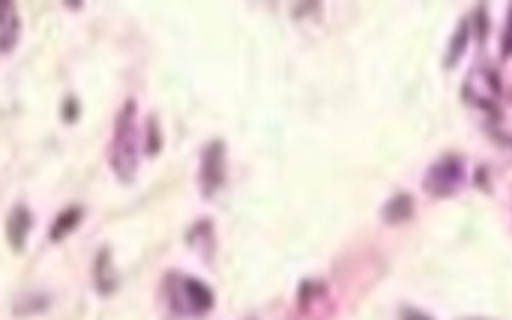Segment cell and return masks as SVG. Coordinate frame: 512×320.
<instances>
[{
  "label": "cell",
  "instance_id": "4",
  "mask_svg": "<svg viewBox=\"0 0 512 320\" xmlns=\"http://www.w3.org/2000/svg\"><path fill=\"white\" fill-rule=\"evenodd\" d=\"M225 183V144H207L204 156H201V192L204 198H213Z\"/></svg>",
  "mask_w": 512,
  "mask_h": 320
},
{
  "label": "cell",
  "instance_id": "5",
  "mask_svg": "<svg viewBox=\"0 0 512 320\" xmlns=\"http://www.w3.org/2000/svg\"><path fill=\"white\" fill-rule=\"evenodd\" d=\"M180 285H183L186 300H189L186 312H192V315H207V312L213 309V291H210L204 282H198V279H183Z\"/></svg>",
  "mask_w": 512,
  "mask_h": 320
},
{
  "label": "cell",
  "instance_id": "1",
  "mask_svg": "<svg viewBox=\"0 0 512 320\" xmlns=\"http://www.w3.org/2000/svg\"><path fill=\"white\" fill-rule=\"evenodd\" d=\"M135 165H138V123H135V102L129 99L123 105V111L117 114L114 144H111V168L123 180H132Z\"/></svg>",
  "mask_w": 512,
  "mask_h": 320
},
{
  "label": "cell",
  "instance_id": "7",
  "mask_svg": "<svg viewBox=\"0 0 512 320\" xmlns=\"http://www.w3.org/2000/svg\"><path fill=\"white\" fill-rule=\"evenodd\" d=\"M411 216H414V201H411V195H396V198H390L387 207H384V222H387V225H402V222H408Z\"/></svg>",
  "mask_w": 512,
  "mask_h": 320
},
{
  "label": "cell",
  "instance_id": "8",
  "mask_svg": "<svg viewBox=\"0 0 512 320\" xmlns=\"http://www.w3.org/2000/svg\"><path fill=\"white\" fill-rule=\"evenodd\" d=\"M78 219H81V207H69V210H63L60 213V219L54 222V228H51V240L54 243H60L75 225H78Z\"/></svg>",
  "mask_w": 512,
  "mask_h": 320
},
{
  "label": "cell",
  "instance_id": "6",
  "mask_svg": "<svg viewBox=\"0 0 512 320\" xmlns=\"http://www.w3.org/2000/svg\"><path fill=\"white\" fill-rule=\"evenodd\" d=\"M27 231H30V213H27V207L18 204V207L9 213V225H6L9 246H12V249H21L24 240H27Z\"/></svg>",
  "mask_w": 512,
  "mask_h": 320
},
{
  "label": "cell",
  "instance_id": "11",
  "mask_svg": "<svg viewBox=\"0 0 512 320\" xmlns=\"http://www.w3.org/2000/svg\"><path fill=\"white\" fill-rule=\"evenodd\" d=\"M402 320H435L432 315H426V312H417V309H408L405 315H402Z\"/></svg>",
  "mask_w": 512,
  "mask_h": 320
},
{
  "label": "cell",
  "instance_id": "2",
  "mask_svg": "<svg viewBox=\"0 0 512 320\" xmlns=\"http://www.w3.org/2000/svg\"><path fill=\"white\" fill-rule=\"evenodd\" d=\"M501 93H504V81H501V72L492 66H474L462 84V99L483 111L495 108L501 102Z\"/></svg>",
  "mask_w": 512,
  "mask_h": 320
},
{
  "label": "cell",
  "instance_id": "9",
  "mask_svg": "<svg viewBox=\"0 0 512 320\" xmlns=\"http://www.w3.org/2000/svg\"><path fill=\"white\" fill-rule=\"evenodd\" d=\"M0 27L6 30V48H12V42H15V30H18L15 6H12V3H0Z\"/></svg>",
  "mask_w": 512,
  "mask_h": 320
},
{
  "label": "cell",
  "instance_id": "3",
  "mask_svg": "<svg viewBox=\"0 0 512 320\" xmlns=\"http://www.w3.org/2000/svg\"><path fill=\"white\" fill-rule=\"evenodd\" d=\"M465 183V162L459 156H444L438 159L429 174H426V192L435 195V198H444V195H453L459 186Z\"/></svg>",
  "mask_w": 512,
  "mask_h": 320
},
{
  "label": "cell",
  "instance_id": "10",
  "mask_svg": "<svg viewBox=\"0 0 512 320\" xmlns=\"http://www.w3.org/2000/svg\"><path fill=\"white\" fill-rule=\"evenodd\" d=\"M147 129H150V147H147V153L156 156L159 153V129H156V120L153 117L147 120Z\"/></svg>",
  "mask_w": 512,
  "mask_h": 320
}]
</instances>
